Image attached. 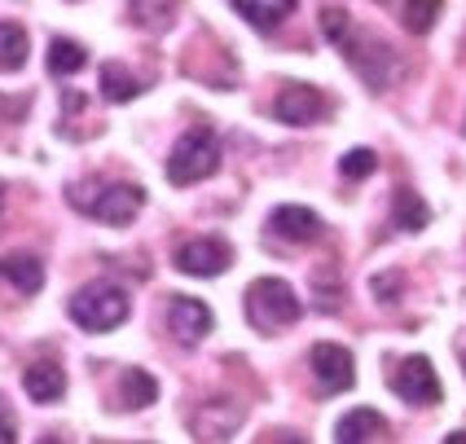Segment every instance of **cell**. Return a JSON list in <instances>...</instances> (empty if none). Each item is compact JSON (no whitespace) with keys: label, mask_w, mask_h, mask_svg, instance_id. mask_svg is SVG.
I'll list each match as a JSON object with an SVG mask.
<instances>
[{"label":"cell","mask_w":466,"mask_h":444,"mask_svg":"<svg viewBox=\"0 0 466 444\" xmlns=\"http://www.w3.org/2000/svg\"><path fill=\"white\" fill-rule=\"evenodd\" d=\"M71 207H79L84 216L102 220V225H128L137 211L146 207V189L141 185H93V194H84V185H71Z\"/></svg>","instance_id":"cell-2"},{"label":"cell","mask_w":466,"mask_h":444,"mask_svg":"<svg viewBox=\"0 0 466 444\" xmlns=\"http://www.w3.org/2000/svg\"><path fill=\"white\" fill-rule=\"evenodd\" d=\"M0 273L14 282V290H23V295H35V290L45 287V264L35 260V256H23V251L5 256V260H0Z\"/></svg>","instance_id":"cell-17"},{"label":"cell","mask_w":466,"mask_h":444,"mask_svg":"<svg viewBox=\"0 0 466 444\" xmlns=\"http://www.w3.org/2000/svg\"><path fill=\"white\" fill-rule=\"evenodd\" d=\"M444 444H466V431H453V436H449Z\"/></svg>","instance_id":"cell-27"},{"label":"cell","mask_w":466,"mask_h":444,"mask_svg":"<svg viewBox=\"0 0 466 444\" xmlns=\"http://www.w3.org/2000/svg\"><path fill=\"white\" fill-rule=\"evenodd\" d=\"M304 313V304H299V295L290 290V282L282 278H259L247 287V321L256 326V330H282V326H295Z\"/></svg>","instance_id":"cell-1"},{"label":"cell","mask_w":466,"mask_h":444,"mask_svg":"<svg viewBox=\"0 0 466 444\" xmlns=\"http://www.w3.org/2000/svg\"><path fill=\"white\" fill-rule=\"evenodd\" d=\"M84 66H88L84 45L66 40V35H53L49 40V71L53 76H76V71H84Z\"/></svg>","instance_id":"cell-19"},{"label":"cell","mask_w":466,"mask_h":444,"mask_svg":"<svg viewBox=\"0 0 466 444\" xmlns=\"http://www.w3.org/2000/svg\"><path fill=\"white\" fill-rule=\"evenodd\" d=\"M339 53L352 62V71L370 84V88H391V79L400 76V62H396V53L383 45V40H370V35H361L357 26L343 35V45H339Z\"/></svg>","instance_id":"cell-5"},{"label":"cell","mask_w":466,"mask_h":444,"mask_svg":"<svg viewBox=\"0 0 466 444\" xmlns=\"http://www.w3.org/2000/svg\"><path fill=\"white\" fill-rule=\"evenodd\" d=\"M391 225H396L400 234H418V229L431 225V207L422 203L418 189H410V185L396 189V198H391Z\"/></svg>","instance_id":"cell-14"},{"label":"cell","mask_w":466,"mask_h":444,"mask_svg":"<svg viewBox=\"0 0 466 444\" xmlns=\"http://www.w3.org/2000/svg\"><path fill=\"white\" fill-rule=\"evenodd\" d=\"M391 392L400 396V400H410V405H422V409L441 405V378H436V366H431L427 357L400 361L396 374H391Z\"/></svg>","instance_id":"cell-6"},{"label":"cell","mask_w":466,"mask_h":444,"mask_svg":"<svg viewBox=\"0 0 466 444\" xmlns=\"http://www.w3.org/2000/svg\"><path fill=\"white\" fill-rule=\"evenodd\" d=\"M194 440H229L233 431L242 427V405L233 400H208L198 414H194Z\"/></svg>","instance_id":"cell-11"},{"label":"cell","mask_w":466,"mask_h":444,"mask_svg":"<svg viewBox=\"0 0 466 444\" xmlns=\"http://www.w3.org/2000/svg\"><path fill=\"white\" fill-rule=\"evenodd\" d=\"M352 31V18H348V9H339V5H326L321 9V35L330 40V45H343V35Z\"/></svg>","instance_id":"cell-24"},{"label":"cell","mask_w":466,"mask_h":444,"mask_svg":"<svg viewBox=\"0 0 466 444\" xmlns=\"http://www.w3.org/2000/svg\"><path fill=\"white\" fill-rule=\"evenodd\" d=\"M268 229L286 242H317L321 237V216L309 207H295V203H286L268 216Z\"/></svg>","instance_id":"cell-12"},{"label":"cell","mask_w":466,"mask_h":444,"mask_svg":"<svg viewBox=\"0 0 466 444\" xmlns=\"http://www.w3.org/2000/svg\"><path fill=\"white\" fill-rule=\"evenodd\" d=\"M14 440H18V422H14V409L0 396V444H14Z\"/></svg>","instance_id":"cell-25"},{"label":"cell","mask_w":466,"mask_h":444,"mask_svg":"<svg viewBox=\"0 0 466 444\" xmlns=\"http://www.w3.org/2000/svg\"><path fill=\"white\" fill-rule=\"evenodd\" d=\"M441 9H444V0H405L400 23H405V31H414V35H427L436 26V18H441Z\"/></svg>","instance_id":"cell-22"},{"label":"cell","mask_w":466,"mask_h":444,"mask_svg":"<svg viewBox=\"0 0 466 444\" xmlns=\"http://www.w3.org/2000/svg\"><path fill=\"white\" fill-rule=\"evenodd\" d=\"M26 62V31L18 23H0V71H18Z\"/></svg>","instance_id":"cell-21"},{"label":"cell","mask_w":466,"mask_h":444,"mask_svg":"<svg viewBox=\"0 0 466 444\" xmlns=\"http://www.w3.org/2000/svg\"><path fill=\"white\" fill-rule=\"evenodd\" d=\"M388 431V419L379 414V409H352V414H343L335 427V440L339 444H365V440H379Z\"/></svg>","instance_id":"cell-15"},{"label":"cell","mask_w":466,"mask_h":444,"mask_svg":"<svg viewBox=\"0 0 466 444\" xmlns=\"http://www.w3.org/2000/svg\"><path fill=\"white\" fill-rule=\"evenodd\" d=\"M229 264L233 251L229 242H220V237H194V242L177 247V268L185 278H220Z\"/></svg>","instance_id":"cell-9"},{"label":"cell","mask_w":466,"mask_h":444,"mask_svg":"<svg viewBox=\"0 0 466 444\" xmlns=\"http://www.w3.org/2000/svg\"><path fill=\"white\" fill-rule=\"evenodd\" d=\"M233 9L259 31H273L286 23V14H295V0H233Z\"/></svg>","instance_id":"cell-16"},{"label":"cell","mask_w":466,"mask_h":444,"mask_svg":"<svg viewBox=\"0 0 466 444\" xmlns=\"http://www.w3.org/2000/svg\"><path fill=\"white\" fill-rule=\"evenodd\" d=\"M379 5H388V0H379Z\"/></svg>","instance_id":"cell-28"},{"label":"cell","mask_w":466,"mask_h":444,"mask_svg":"<svg viewBox=\"0 0 466 444\" xmlns=\"http://www.w3.org/2000/svg\"><path fill=\"white\" fill-rule=\"evenodd\" d=\"M374 167H379V155L365 150V146H357V150H348V155L339 158V172H343L348 181H361V177H370Z\"/></svg>","instance_id":"cell-23"},{"label":"cell","mask_w":466,"mask_h":444,"mask_svg":"<svg viewBox=\"0 0 466 444\" xmlns=\"http://www.w3.org/2000/svg\"><path fill=\"white\" fill-rule=\"evenodd\" d=\"M273 115H278L282 124H290V128H299V124L326 119V115H330V102H326V93L312 88V84H286L282 93H278V102H273Z\"/></svg>","instance_id":"cell-8"},{"label":"cell","mask_w":466,"mask_h":444,"mask_svg":"<svg viewBox=\"0 0 466 444\" xmlns=\"http://www.w3.org/2000/svg\"><path fill=\"white\" fill-rule=\"evenodd\" d=\"M23 388L35 405H53V400H62V392H66V374H62V366H53V361H35V366H26Z\"/></svg>","instance_id":"cell-13"},{"label":"cell","mask_w":466,"mask_h":444,"mask_svg":"<svg viewBox=\"0 0 466 444\" xmlns=\"http://www.w3.org/2000/svg\"><path fill=\"white\" fill-rule=\"evenodd\" d=\"M309 366L321 383V392H348L357 383V366H352V352L339 348V343H317L309 352Z\"/></svg>","instance_id":"cell-10"},{"label":"cell","mask_w":466,"mask_h":444,"mask_svg":"<svg viewBox=\"0 0 466 444\" xmlns=\"http://www.w3.org/2000/svg\"><path fill=\"white\" fill-rule=\"evenodd\" d=\"M158 400V383L146 374V369H128L124 374V405L128 409H150Z\"/></svg>","instance_id":"cell-20"},{"label":"cell","mask_w":466,"mask_h":444,"mask_svg":"<svg viewBox=\"0 0 466 444\" xmlns=\"http://www.w3.org/2000/svg\"><path fill=\"white\" fill-rule=\"evenodd\" d=\"M141 93H146V84H141V79H132L119 62H106L102 66V97L106 102L124 106V102H132V97H141Z\"/></svg>","instance_id":"cell-18"},{"label":"cell","mask_w":466,"mask_h":444,"mask_svg":"<svg viewBox=\"0 0 466 444\" xmlns=\"http://www.w3.org/2000/svg\"><path fill=\"white\" fill-rule=\"evenodd\" d=\"M124 317H128V290L110 287V282H97V287H84L79 295H71V321L93 335L124 326Z\"/></svg>","instance_id":"cell-4"},{"label":"cell","mask_w":466,"mask_h":444,"mask_svg":"<svg viewBox=\"0 0 466 444\" xmlns=\"http://www.w3.org/2000/svg\"><path fill=\"white\" fill-rule=\"evenodd\" d=\"M396 287H400V278H396V273H388V278H374V282H370V290H374L383 304H396Z\"/></svg>","instance_id":"cell-26"},{"label":"cell","mask_w":466,"mask_h":444,"mask_svg":"<svg viewBox=\"0 0 466 444\" xmlns=\"http://www.w3.org/2000/svg\"><path fill=\"white\" fill-rule=\"evenodd\" d=\"M211 326H216V317H211V308L203 299L177 295L167 304V330H172V339L181 343V348H198L211 335Z\"/></svg>","instance_id":"cell-7"},{"label":"cell","mask_w":466,"mask_h":444,"mask_svg":"<svg viewBox=\"0 0 466 444\" xmlns=\"http://www.w3.org/2000/svg\"><path fill=\"white\" fill-rule=\"evenodd\" d=\"M216 167H220V146H216L211 128H189L172 146V155H167V181L198 185V181H208Z\"/></svg>","instance_id":"cell-3"}]
</instances>
